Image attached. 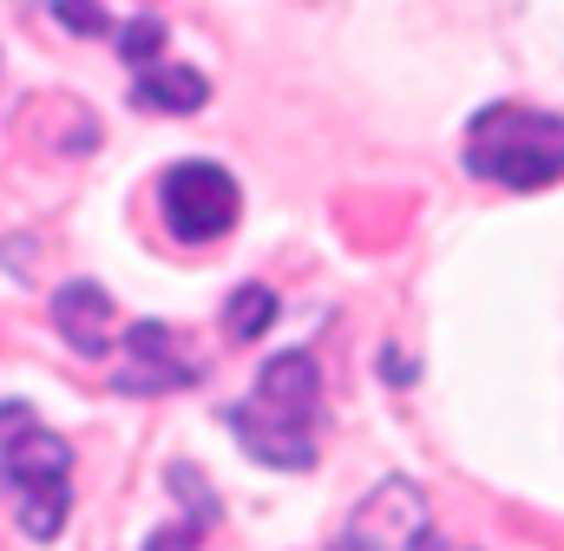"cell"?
Listing matches in <instances>:
<instances>
[{"label":"cell","mask_w":564,"mask_h":551,"mask_svg":"<svg viewBox=\"0 0 564 551\" xmlns=\"http://www.w3.org/2000/svg\"><path fill=\"white\" fill-rule=\"evenodd\" d=\"M315 408H322V368L308 348H289L263 361L257 388L224 413L237 446L276 473H308L315 466Z\"/></svg>","instance_id":"cell-1"},{"label":"cell","mask_w":564,"mask_h":551,"mask_svg":"<svg viewBox=\"0 0 564 551\" xmlns=\"http://www.w3.org/2000/svg\"><path fill=\"white\" fill-rule=\"evenodd\" d=\"M0 486L13 493L26 539H59L73 512V446L26 408H0Z\"/></svg>","instance_id":"cell-2"},{"label":"cell","mask_w":564,"mask_h":551,"mask_svg":"<svg viewBox=\"0 0 564 551\" xmlns=\"http://www.w3.org/2000/svg\"><path fill=\"white\" fill-rule=\"evenodd\" d=\"M466 171L506 191H545L564 177V119L532 106H486L466 126Z\"/></svg>","instance_id":"cell-3"},{"label":"cell","mask_w":564,"mask_h":551,"mask_svg":"<svg viewBox=\"0 0 564 551\" xmlns=\"http://www.w3.org/2000/svg\"><path fill=\"white\" fill-rule=\"evenodd\" d=\"M158 204H164V224H171L177 244H217V237L237 230L243 191H237V177H230L224 164H210V158H184V164L164 171Z\"/></svg>","instance_id":"cell-4"},{"label":"cell","mask_w":564,"mask_h":551,"mask_svg":"<svg viewBox=\"0 0 564 551\" xmlns=\"http://www.w3.org/2000/svg\"><path fill=\"white\" fill-rule=\"evenodd\" d=\"M197 381V361L177 348V335L164 322H132L126 328V361L112 375L119 395H171V388H191Z\"/></svg>","instance_id":"cell-5"},{"label":"cell","mask_w":564,"mask_h":551,"mask_svg":"<svg viewBox=\"0 0 564 551\" xmlns=\"http://www.w3.org/2000/svg\"><path fill=\"white\" fill-rule=\"evenodd\" d=\"M426 532V499L408 479H388L368 493V506L348 519V545L341 551H408Z\"/></svg>","instance_id":"cell-6"},{"label":"cell","mask_w":564,"mask_h":551,"mask_svg":"<svg viewBox=\"0 0 564 551\" xmlns=\"http://www.w3.org/2000/svg\"><path fill=\"white\" fill-rule=\"evenodd\" d=\"M53 322H59V335H66L73 355H112V348H119V309H112V295H106L99 282H86V276H73V282L53 295Z\"/></svg>","instance_id":"cell-7"},{"label":"cell","mask_w":564,"mask_h":551,"mask_svg":"<svg viewBox=\"0 0 564 551\" xmlns=\"http://www.w3.org/2000/svg\"><path fill=\"white\" fill-rule=\"evenodd\" d=\"M132 99H139L144 112H197V106L210 99V86H204V73L184 66V60H151V66L132 73Z\"/></svg>","instance_id":"cell-8"},{"label":"cell","mask_w":564,"mask_h":551,"mask_svg":"<svg viewBox=\"0 0 564 551\" xmlns=\"http://www.w3.org/2000/svg\"><path fill=\"white\" fill-rule=\"evenodd\" d=\"M224 322H230V335H237V342H257V335L276 322V289H263V282L237 289V295H230V309H224Z\"/></svg>","instance_id":"cell-9"},{"label":"cell","mask_w":564,"mask_h":551,"mask_svg":"<svg viewBox=\"0 0 564 551\" xmlns=\"http://www.w3.org/2000/svg\"><path fill=\"white\" fill-rule=\"evenodd\" d=\"M158 46H164V20H158V13H139V20H126V26H119V53H126V66H132V73L158 60Z\"/></svg>","instance_id":"cell-10"},{"label":"cell","mask_w":564,"mask_h":551,"mask_svg":"<svg viewBox=\"0 0 564 551\" xmlns=\"http://www.w3.org/2000/svg\"><path fill=\"white\" fill-rule=\"evenodd\" d=\"M53 20L66 33H106V7L99 0H53Z\"/></svg>","instance_id":"cell-11"},{"label":"cell","mask_w":564,"mask_h":551,"mask_svg":"<svg viewBox=\"0 0 564 551\" xmlns=\"http://www.w3.org/2000/svg\"><path fill=\"white\" fill-rule=\"evenodd\" d=\"M408 551H453V545H446V539H440V532L426 526V532H421V539H414V545H408Z\"/></svg>","instance_id":"cell-12"}]
</instances>
